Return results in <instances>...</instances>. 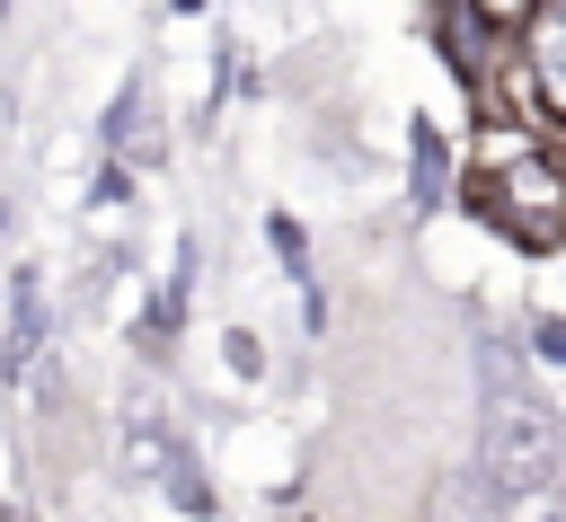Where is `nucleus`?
I'll list each match as a JSON object with an SVG mask.
<instances>
[{
  "mask_svg": "<svg viewBox=\"0 0 566 522\" xmlns=\"http://www.w3.org/2000/svg\"><path fill=\"white\" fill-rule=\"evenodd\" d=\"M460 195H469V212H478L486 230H504L513 248H531V257L566 248V150H557V142H531V133L486 142V159L469 168Z\"/></svg>",
  "mask_w": 566,
  "mask_h": 522,
  "instance_id": "obj_1",
  "label": "nucleus"
},
{
  "mask_svg": "<svg viewBox=\"0 0 566 522\" xmlns=\"http://www.w3.org/2000/svg\"><path fill=\"white\" fill-rule=\"evenodd\" d=\"M478 469L504 495H539L566 478V416L531 389V380H495L486 389V425H478Z\"/></svg>",
  "mask_w": 566,
  "mask_h": 522,
  "instance_id": "obj_2",
  "label": "nucleus"
},
{
  "mask_svg": "<svg viewBox=\"0 0 566 522\" xmlns=\"http://www.w3.org/2000/svg\"><path fill=\"white\" fill-rule=\"evenodd\" d=\"M522 80L539 97V115L566 133V0H539L522 27Z\"/></svg>",
  "mask_w": 566,
  "mask_h": 522,
  "instance_id": "obj_3",
  "label": "nucleus"
},
{
  "mask_svg": "<svg viewBox=\"0 0 566 522\" xmlns=\"http://www.w3.org/2000/svg\"><path fill=\"white\" fill-rule=\"evenodd\" d=\"M433 522H504V487L486 469H451L433 487Z\"/></svg>",
  "mask_w": 566,
  "mask_h": 522,
  "instance_id": "obj_4",
  "label": "nucleus"
},
{
  "mask_svg": "<svg viewBox=\"0 0 566 522\" xmlns=\"http://www.w3.org/2000/svg\"><path fill=\"white\" fill-rule=\"evenodd\" d=\"M416 203H451V150L433 124H416Z\"/></svg>",
  "mask_w": 566,
  "mask_h": 522,
  "instance_id": "obj_5",
  "label": "nucleus"
},
{
  "mask_svg": "<svg viewBox=\"0 0 566 522\" xmlns=\"http://www.w3.org/2000/svg\"><path fill=\"white\" fill-rule=\"evenodd\" d=\"M539 354H548V363H566V319H548V327H539Z\"/></svg>",
  "mask_w": 566,
  "mask_h": 522,
  "instance_id": "obj_6",
  "label": "nucleus"
}]
</instances>
